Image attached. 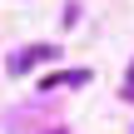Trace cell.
<instances>
[{
    "mask_svg": "<svg viewBox=\"0 0 134 134\" xmlns=\"http://www.w3.org/2000/svg\"><path fill=\"white\" fill-rule=\"evenodd\" d=\"M45 60H55V45H25L20 55H10V75H25V70H35Z\"/></svg>",
    "mask_w": 134,
    "mask_h": 134,
    "instance_id": "6da1fadb",
    "label": "cell"
},
{
    "mask_svg": "<svg viewBox=\"0 0 134 134\" xmlns=\"http://www.w3.org/2000/svg\"><path fill=\"white\" fill-rule=\"evenodd\" d=\"M124 94H129V99H134V75H129V90H124Z\"/></svg>",
    "mask_w": 134,
    "mask_h": 134,
    "instance_id": "3957f363",
    "label": "cell"
},
{
    "mask_svg": "<svg viewBox=\"0 0 134 134\" xmlns=\"http://www.w3.org/2000/svg\"><path fill=\"white\" fill-rule=\"evenodd\" d=\"M75 85H90V70H60L40 80V90H75Z\"/></svg>",
    "mask_w": 134,
    "mask_h": 134,
    "instance_id": "7a4b0ae2",
    "label": "cell"
}]
</instances>
